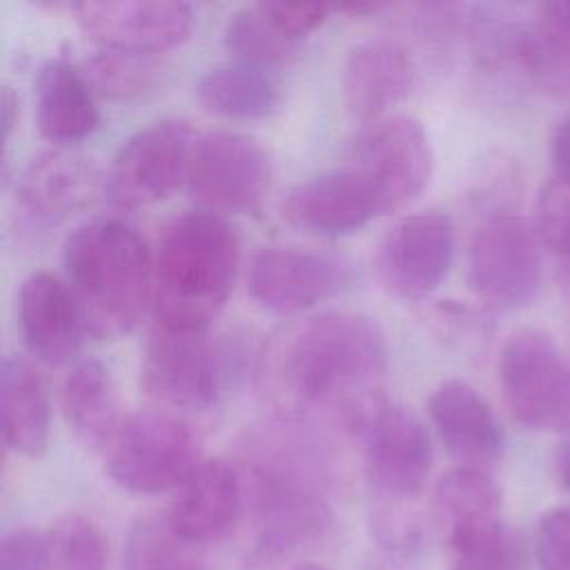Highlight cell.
Instances as JSON below:
<instances>
[{
	"mask_svg": "<svg viewBox=\"0 0 570 570\" xmlns=\"http://www.w3.org/2000/svg\"><path fill=\"white\" fill-rule=\"evenodd\" d=\"M243 512L245 490L238 465L203 459L176 490L167 519L180 537L203 548L232 534Z\"/></svg>",
	"mask_w": 570,
	"mask_h": 570,
	"instance_id": "18",
	"label": "cell"
},
{
	"mask_svg": "<svg viewBox=\"0 0 570 570\" xmlns=\"http://www.w3.org/2000/svg\"><path fill=\"white\" fill-rule=\"evenodd\" d=\"M554 470H557L559 483L570 492V441L559 448L557 461H554Z\"/></svg>",
	"mask_w": 570,
	"mask_h": 570,
	"instance_id": "39",
	"label": "cell"
},
{
	"mask_svg": "<svg viewBox=\"0 0 570 570\" xmlns=\"http://www.w3.org/2000/svg\"><path fill=\"white\" fill-rule=\"evenodd\" d=\"M532 554L539 570H570V505L550 508L539 517Z\"/></svg>",
	"mask_w": 570,
	"mask_h": 570,
	"instance_id": "34",
	"label": "cell"
},
{
	"mask_svg": "<svg viewBox=\"0 0 570 570\" xmlns=\"http://www.w3.org/2000/svg\"><path fill=\"white\" fill-rule=\"evenodd\" d=\"M0 105H2V138L9 140L11 129H13L16 120H18V96L13 94L11 87H2Z\"/></svg>",
	"mask_w": 570,
	"mask_h": 570,
	"instance_id": "38",
	"label": "cell"
},
{
	"mask_svg": "<svg viewBox=\"0 0 570 570\" xmlns=\"http://www.w3.org/2000/svg\"><path fill=\"white\" fill-rule=\"evenodd\" d=\"M2 439L20 456H40L49 443L51 407L45 381L36 365L22 356L2 361L0 385Z\"/></svg>",
	"mask_w": 570,
	"mask_h": 570,
	"instance_id": "25",
	"label": "cell"
},
{
	"mask_svg": "<svg viewBox=\"0 0 570 570\" xmlns=\"http://www.w3.org/2000/svg\"><path fill=\"white\" fill-rule=\"evenodd\" d=\"M454 245L456 229L443 212L430 209L399 218L376 249L383 287L403 301L425 298L448 276Z\"/></svg>",
	"mask_w": 570,
	"mask_h": 570,
	"instance_id": "13",
	"label": "cell"
},
{
	"mask_svg": "<svg viewBox=\"0 0 570 570\" xmlns=\"http://www.w3.org/2000/svg\"><path fill=\"white\" fill-rule=\"evenodd\" d=\"M163 65L156 53H138L100 47L80 65L82 76L98 98L129 100L149 91Z\"/></svg>",
	"mask_w": 570,
	"mask_h": 570,
	"instance_id": "30",
	"label": "cell"
},
{
	"mask_svg": "<svg viewBox=\"0 0 570 570\" xmlns=\"http://www.w3.org/2000/svg\"><path fill=\"white\" fill-rule=\"evenodd\" d=\"M252 557L274 563L316 548L332 530L330 459L303 419H283L249 434L238 461Z\"/></svg>",
	"mask_w": 570,
	"mask_h": 570,
	"instance_id": "2",
	"label": "cell"
},
{
	"mask_svg": "<svg viewBox=\"0 0 570 570\" xmlns=\"http://www.w3.org/2000/svg\"><path fill=\"white\" fill-rule=\"evenodd\" d=\"M512 60L546 89L570 94V0L543 4L532 27L517 29Z\"/></svg>",
	"mask_w": 570,
	"mask_h": 570,
	"instance_id": "27",
	"label": "cell"
},
{
	"mask_svg": "<svg viewBox=\"0 0 570 570\" xmlns=\"http://www.w3.org/2000/svg\"><path fill=\"white\" fill-rule=\"evenodd\" d=\"M387 345L372 316L323 312L289 327L265 356V379L289 410L350 432L385 403Z\"/></svg>",
	"mask_w": 570,
	"mask_h": 570,
	"instance_id": "1",
	"label": "cell"
},
{
	"mask_svg": "<svg viewBox=\"0 0 570 570\" xmlns=\"http://www.w3.org/2000/svg\"><path fill=\"white\" fill-rule=\"evenodd\" d=\"M414 80V62L407 49L390 38L356 42L343 65L341 87L347 111L365 122L387 116L401 102Z\"/></svg>",
	"mask_w": 570,
	"mask_h": 570,
	"instance_id": "21",
	"label": "cell"
},
{
	"mask_svg": "<svg viewBox=\"0 0 570 570\" xmlns=\"http://www.w3.org/2000/svg\"><path fill=\"white\" fill-rule=\"evenodd\" d=\"M203 461V439L180 414L140 410L127 414L105 450V472L134 494L178 490Z\"/></svg>",
	"mask_w": 570,
	"mask_h": 570,
	"instance_id": "6",
	"label": "cell"
},
{
	"mask_svg": "<svg viewBox=\"0 0 570 570\" xmlns=\"http://www.w3.org/2000/svg\"><path fill=\"white\" fill-rule=\"evenodd\" d=\"M347 165L379 189L383 214H394L428 185L432 145L421 120L407 114H387L358 129L350 142Z\"/></svg>",
	"mask_w": 570,
	"mask_h": 570,
	"instance_id": "11",
	"label": "cell"
},
{
	"mask_svg": "<svg viewBox=\"0 0 570 570\" xmlns=\"http://www.w3.org/2000/svg\"><path fill=\"white\" fill-rule=\"evenodd\" d=\"M550 158L554 176L563 183H570V114L554 127L550 140Z\"/></svg>",
	"mask_w": 570,
	"mask_h": 570,
	"instance_id": "37",
	"label": "cell"
},
{
	"mask_svg": "<svg viewBox=\"0 0 570 570\" xmlns=\"http://www.w3.org/2000/svg\"><path fill=\"white\" fill-rule=\"evenodd\" d=\"M499 385L512 419L537 432H570V361L537 330L514 332L499 356Z\"/></svg>",
	"mask_w": 570,
	"mask_h": 570,
	"instance_id": "7",
	"label": "cell"
},
{
	"mask_svg": "<svg viewBox=\"0 0 570 570\" xmlns=\"http://www.w3.org/2000/svg\"><path fill=\"white\" fill-rule=\"evenodd\" d=\"M185 180L203 209L220 216L252 214L269 191L272 160L256 138L214 129L194 140Z\"/></svg>",
	"mask_w": 570,
	"mask_h": 570,
	"instance_id": "10",
	"label": "cell"
},
{
	"mask_svg": "<svg viewBox=\"0 0 570 570\" xmlns=\"http://www.w3.org/2000/svg\"><path fill=\"white\" fill-rule=\"evenodd\" d=\"M223 40L234 60L267 69L292 60L301 49V40L287 36L265 11L263 2L236 9L225 24Z\"/></svg>",
	"mask_w": 570,
	"mask_h": 570,
	"instance_id": "29",
	"label": "cell"
},
{
	"mask_svg": "<svg viewBox=\"0 0 570 570\" xmlns=\"http://www.w3.org/2000/svg\"><path fill=\"white\" fill-rule=\"evenodd\" d=\"M240 352L209 327H151L140 363L145 394L169 412H203L229 390Z\"/></svg>",
	"mask_w": 570,
	"mask_h": 570,
	"instance_id": "5",
	"label": "cell"
},
{
	"mask_svg": "<svg viewBox=\"0 0 570 570\" xmlns=\"http://www.w3.org/2000/svg\"><path fill=\"white\" fill-rule=\"evenodd\" d=\"M428 416L459 465L485 468L505 448L503 428L490 403L465 381L450 379L428 396Z\"/></svg>",
	"mask_w": 570,
	"mask_h": 570,
	"instance_id": "20",
	"label": "cell"
},
{
	"mask_svg": "<svg viewBox=\"0 0 570 570\" xmlns=\"http://www.w3.org/2000/svg\"><path fill=\"white\" fill-rule=\"evenodd\" d=\"M450 570H530L532 550L505 521L448 546Z\"/></svg>",
	"mask_w": 570,
	"mask_h": 570,
	"instance_id": "31",
	"label": "cell"
},
{
	"mask_svg": "<svg viewBox=\"0 0 570 570\" xmlns=\"http://www.w3.org/2000/svg\"><path fill=\"white\" fill-rule=\"evenodd\" d=\"M352 281V265L330 252L296 245H267L249 263L252 298L276 314L303 312Z\"/></svg>",
	"mask_w": 570,
	"mask_h": 570,
	"instance_id": "14",
	"label": "cell"
},
{
	"mask_svg": "<svg viewBox=\"0 0 570 570\" xmlns=\"http://www.w3.org/2000/svg\"><path fill=\"white\" fill-rule=\"evenodd\" d=\"M365 479L374 508H414L423 494L432 463V436L425 423L403 405L381 403L356 430Z\"/></svg>",
	"mask_w": 570,
	"mask_h": 570,
	"instance_id": "8",
	"label": "cell"
},
{
	"mask_svg": "<svg viewBox=\"0 0 570 570\" xmlns=\"http://www.w3.org/2000/svg\"><path fill=\"white\" fill-rule=\"evenodd\" d=\"M534 229L561 263H570V183L550 178L537 196Z\"/></svg>",
	"mask_w": 570,
	"mask_h": 570,
	"instance_id": "33",
	"label": "cell"
},
{
	"mask_svg": "<svg viewBox=\"0 0 570 570\" xmlns=\"http://www.w3.org/2000/svg\"><path fill=\"white\" fill-rule=\"evenodd\" d=\"M120 570H207L200 546L180 537L167 514H147L131 523Z\"/></svg>",
	"mask_w": 570,
	"mask_h": 570,
	"instance_id": "28",
	"label": "cell"
},
{
	"mask_svg": "<svg viewBox=\"0 0 570 570\" xmlns=\"http://www.w3.org/2000/svg\"><path fill=\"white\" fill-rule=\"evenodd\" d=\"M383 214L379 189L347 163L321 171L289 189L283 216L316 236H343Z\"/></svg>",
	"mask_w": 570,
	"mask_h": 570,
	"instance_id": "17",
	"label": "cell"
},
{
	"mask_svg": "<svg viewBox=\"0 0 570 570\" xmlns=\"http://www.w3.org/2000/svg\"><path fill=\"white\" fill-rule=\"evenodd\" d=\"M263 7L272 20L296 40H303V36L323 24L332 9L321 2H263Z\"/></svg>",
	"mask_w": 570,
	"mask_h": 570,
	"instance_id": "36",
	"label": "cell"
},
{
	"mask_svg": "<svg viewBox=\"0 0 570 570\" xmlns=\"http://www.w3.org/2000/svg\"><path fill=\"white\" fill-rule=\"evenodd\" d=\"M194 138L180 118L140 127L116 151L105 176V196L122 209L154 205L187 178Z\"/></svg>",
	"mask_w": 570,
	"mask_h": 570,
	"instance_id": "12",
	"label": "cell"
},
{
	"mask_svg": "<svg viewBox=\"0 0 570 570\" xmlns=\"http://www.w3.org/2000/svg\"><path fill=\"white\" fill-rule=\"evenodd\" d=\"M47 570H107L109 546L100 525L78 512L60 517L51 530Z\"/></svg>",
	"mask_w": 570,
	"mask_h": 570,
	"instance_id": "32",
	"label": "cell"
},
{
	"mask_svg": "<svg viewBox=\"0 0 570 570\" xmlns=\"http://www.w3.org/2000/svg\"><path fill=\"white\" fill-rule=\"evenodd\" d=\"M238 261V234L225 216L207 209L174 216L154 249V323L209 327L232 294Z\"/></svg>",
	"mask_w": 570,
	"mask_h": 570,
	"instance_id": "4",
	"label": "cell"
},
{
	"mask_svg": "<svg viewBox=\"0 0 570 570\" xmlns=\"http://www.w3.org/2000/svg\"><path fill=\"white\" fill-rule=\"evenodd\" d=\"M200 105L218 116L256 120L276 114L283 105V85L274 69L243 60L218 62L196 82Z\"/></svg>",
	"mask_w": 570,
	"mask_h": 570,
	"instance_id": "26",
	"label": "cell"
},
{
	"mask_svg": "<svg viewBox=\"0 0 570 570\" xmlns=\"http://www.w3.org/2000/svg\"><path fill=\"white\" fill-rule=\"evenodd\" d=\"M468 285L490 307L528 305L541 285V240L534 225L510 212L488 216L470 240Z\"/></svg>",
	"mask_w": 570,
	"mask_h": 570,
	"instance_id": "9",
	"label": "cell"
},
{
	"mask_svg": "<svg viewBox=\"0 0 570 570\" xmlns=\"http://www.w3.org/2000/svg\"><path fill=\"white\" fill-rule=\"evenodd\" d=\"M96 94L67 58L47 60L36 76V120L40 134L58 145L89 136L100 120Z\"/></svg>",
	"mask_w": 570,
	"mask_h": 570,
	"instance_id": "22",
	"label": "cell"
},
{
	"mask_svg": "<svg viewBox=\"0 0 570 570\" xmlns=\"http://www.w3.org/2000/svg\"><path fill=\"white\" fill-rule=\"evenodd\" d=\"M432 517L445 546L503 523V494L485 468L456 465L432 492Z\"/></svg>",
	"mask_w": 570,
	"mask_h": 570,
	"instance_id": "23",
	"label": "cell"
},
{
	"mask_svg": "<svg viewBox=\"0 0 570 570\" xmlns=\"http://www.w3.org/2000/svg\"><path fill=\"white\" fill-rule=\"evenodd\" d=\"M62 267L94 338L129 334L151 307L154 252L140 232L120 218L78 225L62 245Z\"/></svg>",
	"mask_w": 570,
	"mask_h": 570,
	"instance_id": "3",
	"label": "cell"
},
{
	"mask_svg": "<svg viewBox=\"0 0 570 570\" xmlns=\"http://www.w3.org/2000/svg\"><path fill=\"white\" fill-rule=\"evenodd\" d=\"M561 285H563L566 298L570 303V263H561Z\"/></svg>",
	"mask_w": 570,
	"mask_h": 570,
	"instance_id": "40",
	"label": "cell"
},
{
	"mask_svg": "<svg viewBox=\"0 0 570 570\" xmlns=\"http://www.w3.org/2000/svg\"><path fill=\"white\" fill-rule=\"evenodd\" d=\"M105 194L98 167L78 154L42 151L16 178V207L22 220L47 229L85 212Z\"/></svg>",
	"mask_w": 570,
	"mask_h": 570,
	"instance_id": "16",
	"label": "cell"
},
{
	"mask_svg": "<svg viewBox=\"0 0 570 570\" xmlns=\"http://www.w3.org/2000/svg\"><path fill=\"white\" fill-rule=\"evenodd\" d=\"M60 407L73 436L102 454L125 419L120 416L116 381L107 365L96 358H82L69 370L60 387Z\"/></svg>",
	"mask_w": 570,
	"mask_h": 570,
	"instance_id": "24",
	"label": "cell"
},
{
	"mask_svg": "<svg viewBox=\"0 0 570 570\" xmlns=\"http://www.w3.org/2000/svg\"><path fill=\"white\" fill-rule=\"evenodd\" d=\"M49 541L45 530L16 528L0 541V570H47Z\"/></svg>",
	"mask_w": 570,
	"mask_h": 570,
	"instance_id": "35",
	"label": "cell"
},
{
	"mask_svg": "<svg viewBox=\"0 0 570 570\" xmlns=\"http://www.w3.org/2000/svg\"><path fill=\"white\" fill-rule=\"evenodd\" d=\"M80 29L100 47L160 53L183 42L194 11L174 0H85L73 4Z\"/></svg>",
	"mask_w": 570,
	"mask_h": 570,
	"instance_id": "15",
	"label": "cell"
},
{
	"mask_svg": "<svg viewBox=\"0 0 570 570\" xmlns=\"http://www.w3.org/2000/svg\"><path fill=\"white\" fill-rule=\"evenodd\" d=\"M18 327L27 350L47 365L71 363L87 336L69 285L51 272H31L18 292Z\"/></svg>",
	"mask_w": 570,
	"mask_h": 570,
	"instance_id": "19",
	"label": "cell"
},
{
	"mask_svg": "<svg viewBox=\"0 0 570 570\" xmlns=\"http://www.w3.org/2000/svg\"><path fill=\"white\" fill-rule=\"evenodd\" d=\"M292 570H325V568L316 566V563H301V566H294Z\"/></svg>",
	"mask_w": 570,
	"mask_h": 570,
	"instance_id": "41",
	"label": "cell"
}]
</instances>
